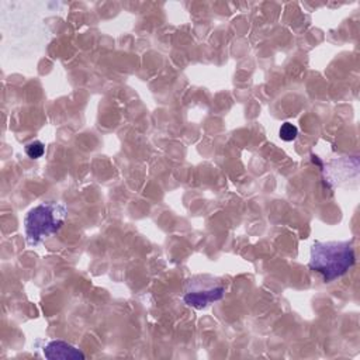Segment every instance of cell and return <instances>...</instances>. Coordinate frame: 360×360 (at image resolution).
<instances>
[{
  "label": "cell",
  "mask_w": 360,
  "mask_h": 360,
  "mask_svg": "<svg viewBox=\"0 0 360 360\" xmlns=\"http://www.w3.org/2000/svg\"><path fill=\"white\" fill-rule=\"evenodd\" d=\"M44 356L48 360H83L84 353L63 340H51L44 347Z\"/></svg>",
  "instance_id": "277c9868"
},
{
  "label": "cell",
  "mask_w": 360,
  "mask_h": 360,
  "mask_svg": "<svg viewBox=\"0 0 360 360\" xmlns=\"http://www.w3.org/2000/svg\"><path fill=\"white\" fill-rule=\"evenodd\" d=\"M356 256L352 242H315L311 248L309 269L322 276L325 281H333L349 271Z\"/></svg>",
  "instance_id": "6da1fadb"
},
{
  "label": "cell",
  "mask_w": 360,
  "mask_h": 360,
  "mask_svg": "<svg viewBox=\"0 0 360 360\" xmlns=\"http://www.w3.org/2000/svg\"><path fill=\"white\" fill-rule=\"evenodd\" d=\"M225 294V287L224 285H214L208 288H195L191 291H187L183 297L184 302L193 308L201 309L205 308L208 304L219 301Z\"/></svg>",
  "instance_id": "3957f363"
},
{
  "label": "cell",
  "mask_w": 360,
  "mask_h": 360,
  "mask_svg": "<svg viewBox=\"0 0 360 360\" xmlns=\"http://www.w3.org/2000/svg\"><path fill=\"white\" fill-rule=\"evenodd\" d=\"M68 210L60 202H42L31 208L25 218V239L30 246L39 245L48 236L56 233L63 222Z\"/></svg>",
  "instance_id": "7a4b0ae2"
},
{
  "label": "cell",
  "mask_w": 360,
  "mask_h": 360,
  "mask_svg": "<svg viewBox=\"0 0 360 360\" xmlns=\"http://www.w3.org/2000/svg\"><path fill=\"white\" fill-rule=\"evenodd\" d=\"M44 152H45V146H44V143L41 141H32V142L25 145V153L31 159L41 158L44 155Z\"/></svg>",
  "instance_id": "8992f818"
},
{
  "label": "cell",
  "mask_w": 360,
  "mask_h": 360,
  "mask_svg": "<svg viewBox=\"0 0 360 360\" xmlns=\"http://www.w3.org/2000/svg\"><path fill=\"white\" fill-rule=\"evenodd\" d=\"M278 135H280V138H281L283 141H287V142L294 141V139L297 138V135H298V128H297L294 124H291V122H284V124L280 127Z\"/></svg>",
  "instance_id": "5b68a950"
}]
</instances>
